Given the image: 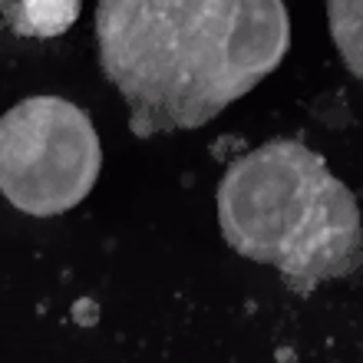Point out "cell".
Returning a JSON list of instances; mask_svg holds the SVG:
<instances>
[{"instance_id":"obj_5","label":"cell","mask_w":363,"mask_h":363,"mask_svg":"<svg viewBox=\"0 0 363 363\" xmlns=\"http://www.w3.org/2000/svg\"><path fill=\"white\" fill-rule=\"evenodd\" d=\"M363 0H327V20H330V37H334L340 57H344L347 69L360 77L363 73V20H360Z\"/></svg>"},{"instance_id":"obj_1","label":"cell","mask_w":363,"mask_h":363,"mask_svg":"<svg viewBox=\"0 0 363 363\" xmlns=\"http://www.w3.org/2000/svg\"><path fill=\"white\" fill-rule=\"evenodd\" d=\"M99 67L139 139L189 133L271 77L291 50L284 0H99Z\"/></svg>"},{"instance_id":"obj_2","label":"cell","mask_w":363,"mask_h":363,"mask_svg":"<svg viewBox=\"0 0 363 363\" xmlns=\"http://www.w3.org/2000/svg\"><path fill=\"white\" fill-rule=\"evenodd\" d=\"M218 221L231 251L274 264L297 294L360 264L354 191L301 139H271L235 159L218 185Z\"/></svg>"},{"instance_id":"obj_4","label":"cell","mask_w":363,"mask_h":363,"mask_svg":"<svg viewBox=\"0 0 363 363\" xmlns=\"http://www.w3.org/2000/svg\"><path fill=\"white\" fill-rule=\"evenodd\" d=\"M83 0H0V23L30 40L63 37L79 20Z\"/></svg>"},{"instance_id":"obj_3","label":"cell","mask_w":363,"mask_h":363,"mask_svg":"<svg viewBox=\"0 0 363 363\" xmlns=\"http://www.w3.org/2000/svg\"><path fill=\"white\" fill-rule=\"evenodd\" d=\"M103 172V145L86 109L30 96L0 116V195L23 215L73 211Z\"/></svg>"}]
</instances>
